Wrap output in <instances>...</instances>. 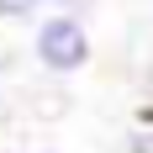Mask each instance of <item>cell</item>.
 Wrapping results in <instances>:
<instances>
[{
    "label": "cell",
    "mask_w": 153,
    "mask_h": 153,
    "mask_svg": "<svg viewBox=\"0 0 153 153\" xmlns=\"http://www.w3.org/2000/svg\"><path fill=\"white\" fill-rule=\"evenodd\" d=\"M95 5H100V0H53V11H58V16H74V21H90ZM53 11H48V16H53Z\"/></svg>",
    "instance_id": "3"
},
{
    "label": "cell",
    "mask_w": 153,
    "mask_h": 153,
    "mask_svg": "<svg viewBox=\"0 0 153 153\" xmlns=\"http://www.w3.org/2000/svg\"><path fill=\"white\" fill-rule=\"evenodd\" d=\"M48 11H53V0H0V21H27V27H37Z\"/></svg>",
    "instance_id": "2"
},
{
    "label": "cell",
    "mask_w": 153,
    "mask_h": 153,
    "mask_svg": "<svg viewBox=\"0 0 153 153\" xmlns=\"http://www.w3.org/2000/svg\"><path fill=\"white\" fill-rule=\"evenodd\" d=\"M127 153H153V116L127 132Z\"/></svg>",
    "instance_id": "4"
},
{
    "label": "cell",
    "mask_w": 153,
    "mask_h": 153,
    "mask_svg": "<svg viewBox=\"0 0 153 153\" xmlns=\"http://www.w3.org/2000/svg\"><path fill=\"white\" fill-rule=\"evenodd\" d=\"M32 153H53V148H32Z\"/></svg>",
    "instance_id": "6"
},
{
    "label": "cell",
    "mask_w": 153,
    "mask_h": 153,
    "mask_svg": "<svg viewBox=\"0 0 153 153\" xmlns=\"http://www.w3.org/2000/svg\"><path fill=\"white\" fill-rule=\"evenodd\" d=\"M95 42H90V21H74V16H42L32 27V63L53 79H69L79 69H90Z\"/></svg>",
    "instance_id": "1"
},
{
    "label": "cell",
    "mask_w": 153,
    "mask_h": 153,
    "mask_svg": "<svg viewBox=\"0 0 153 153\" xmlns=\"http://www.w3.org/2000/svg\"><path fill=\"white\" fill-rule=\"evenodd\" d=\"M5 69H11V58H5V53H0V85H5Z\"/></svg>",
    "instance_id": "5"
}]
</instances>
